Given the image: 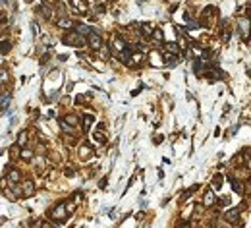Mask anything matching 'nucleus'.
Returning <instances> with one entry per match:
<instances>
[{
	"label": "nucleus",
	"instance_id": "nucleus-14",
	"mask_svg": "<svg viewBox=\"0 0 251 228\" xmlns=\"http://www.w3.org/2000/svg\"><path fill=\"white\" fill-rule=\"evenodd\" d=\"M10 99H12L10 95H2V97H0V108H6L8 102H10Z\"/></svg>",
	"mask_w": 251,
	"mask_h": 228
},
{
	"label": "nucleus",
	"instance_id": "nucleus-17",
	"mask_svg": "<svg viewBox=\"0 0 251 228\" xmlns=\"http://www.w3.org/2000/svg\"><path fill=\"white\" fill-rule=\"evenodd\" d=\"M153 39H155V41H162V39H164V37H162V31H161V29H155V31H153Z\"/></svg>",
	"mask_w": 251,
	"mask_h": 228
},
{
	"label": "nucleus",
	"instance_id": "nucleus-22",
	"mask_svg": "<svg viewBox=\"0 0 251 228\" xmlns=\"http://www.w3.org/2000/svg\"><path fill=\"white\" fill-rule=\"evenodd\" d=\"M25 139H27V135H25V132H21V133H19V137H18V147H19L21 143H23Z\"/></svg>",
	"mask_w": 251,
	"mask_h": 228
},
{
	"label": "nucleus",
	"instance_id": "nucleus-12",
	"mask_svg": "<svg viewBox=\"0 0 251 228\" xmlns=\"http://www.w3.org/2000/svg\"><path fill=\"white\" fill-rule=\"evenodd\" d=\"M58 25H60V27H64V29H70V27H72V21L68 19V18H62V19L58 21Z\"/></svg>",
	"mask_w": 251,
	"mask_h": 228
},
{
	"label": "nucleus",
	"instance_id": "nucleus-23",
	"mask_svg": "<svg viewBox=\"0 0 251 228\" xmlns=\"http://www.w3.org/2000/svg\"><path fill=\"white\" fill-rule=\"evenodd\" d=\"M95 139H97V141H102V143H105V135H102V133H95Z\"/></svg>",
	"mask_w": 251,
	"mask_h": 228
},
{
	"label": "nucleus",
	"instance_id": "nucleus-18",
	"mask_svg": "<svg viewBox=\"0 0 251 228\" xmlns=\"http://www.w3.org/2000/svg\"><path fill=\"white\" fill-rule=\"evenodd\" d=\"M186 19H187V21H189V23H187V27H189V29H197V27H199V23H197V21H191V19H189V16H187V14H186Z\"/></svg>",
	"mask_w": 251,
	"mask_h": 228
},
{
	"label": "nucleus",
	"instance_id": "nucleus-20",
	"mask_svg": "<svg viewBox=\"0 0 251 228\" xmlns=\"http://www.w3.org/2000/svg\"><path fill=\"white\" fill-rule=\"evenodd\" d=\"M232 180V186H234V191H238V193H242V188H239V182L236 180V178H230Z\"/></svg>",
	"mask_w": 251,
	"mask_h": 228
},
{
	"label": "nucleus",
	"instance_id": "nucleus-16",
	"mask_svg": "<svg viewBox=\"0 0 251 228\" xmlns=\"http://www.w3.org/2000/svg\"><path fill=\"white\" fill-rule=\"evenodd\" d=\"M19 170H10V180H12V182H18L19 180Z\"/></svg>",
	"mask_w": 251,
	"mask_h": 228
},
{
	"label": "nucleus",
	"instance_id": "nucleus-5",
	"mask_svg": "<svg viewBox=\"0 0 251 228\" xmlns=\"http://www.w3.org/2000/svg\"><path fill=\"white\" fill-rule=\"evenodd\" d=\"M239 213H242V207H236V209H232V211H228V213H226V220L236 222L238 216H239Z\"/></svg>",
	"mask_w": 251,
	"mask_h": 228
},
{
	"label": "nucleus",
	"instance_id": "nucleus-21",
	"mask_svg": "<svg viewBox=\"0 0 251 228\" xmlns=\"http://www.w3.org/2000/svg\"><path fill=\"white\" fill-rule=\"evenodd\" d=\"M213 184H214V188H220V184H222V176H220V174H216V176H214V180H213Z\"/></svg>",
	"mask_w": 251,
	"mask_h": 228
},
{
	"label": "nucleus",
	"instance_id": "nucleus-8",
	"mask_svg": "<svg viewBox=\"0 0 251 228\" xmlns=\"http://www.w3.org/2000/svg\"><path fill=\"white\" fill-rule=\"evenodd\" d=\"M203 72V60H193V74Z\"/></svg>",
	"mask_w": 251,
	"mask_h": 228
},
{
	"label": "nucleus",
	"instance_id": "nucleus-15",
	"mask_svg": "<svg viewBox=\"0 0 251 228\" xmlns=\"http://www.w3.org/2000/svg\"><path fill=\"white\" fill-rule=\"evenodd\" d=\"M197 189H199V186H197V184H195V186H191V188H189V189L184 193V197H182V201H184V199H187V197L191 195V193H193V191H197Z\"/></svg>",
	"mask_w": 251,
	"mask_h": 228
},
{
	"label": "nucleus",
	"instance_id": "nucleus-11",
	"mask_svg": "<svg viewBox=\"0 0 251 228\" xmlns=\"http://www.w3.org/2000/svg\"><path fill=\"white\" fill-rule=\"evenodd\" d=\"M43 18H44V19H50V18H52V12H50V6H47V4L43 6Z\"/></svg>",
	"mask_w": 251,
	"mask_h": 228
},
{
	"label": "nucleus",
	"instance_id": "nucleus-10",
	"mask_svg": "<svg viewBox=\"0 0 251 228\" xmlns=\"http://www.w3.org/2000/svg\"><path fill=\"white\" fill-rule=\"evenodd\" d=\"M164 62H166V66H170V68H174L176 66V58H172V56H170V54H164Z\"/></svg>",
	"mask_w": 251,
	"mask_h": 228
},
{
	"label": "nucleus",
	"instance_id": "nucleus-26",
	"mask_svg": "<svg viewBox=\"0 0 251 228\" xmlns=\"http://www.w3.org/2000/svg\"><path fill=\"white\" fill-rule=\"evenodd\" d=\"M99 186H100V188H105V186H106V178H102V180L99 182Z\"/></svg>",
	"mask_w": 251,
	"mask_h": 228
},
{
	"label": "nucleus",
	"instance_id": "nucleus-4",
	"mask_svg": "<svg viewBox=\"0 0 251 228\" xmlns=\"http://www.w3.org/2000/svg\"><path fill=\"white\" fill-rule=\"evenodd\" d=\"M21 188H23V195H33V193H35V184H33V182L31 180H27V182H23V186H21Z\"/></svg>",
	"mask_w": 251,
	"mask_h": 228
},
{
	"label": "nucleus",
	"instance_id": "nucleus-9",
	"mask_svg": "<svg viewBox=\"0 0 251 228\" xmlns=\"http://www.w3.org/2000/svg\"><path fill=\"white\" fill-rule=\"evenodd\" d=\"M10 47H12V44H10V41H2V43H0V54H6V52L10 50Z\"/></svg>",
	"mask_w": 251,
	"mask_h": 228
},
{
	"label": "nucleus",
	"instance_id": "nucleus-19",
	"mask_svg": "<svg viewBox=\"0 0 251 228\" xmlns=\"http://www.w3.org/2000/svg\"><path fill=\"white\" fill-rule=\"evenodd\" d=\"M64 122H66V124H72V126H74V124H77V118H75V116H72V114H68Z\"/></svg>",
	"mask_w": 251,
	"mask_h": 228
},
{
	"label": "nucleus",
	"instance_id": "nucleus-25",
	"mask_svg": "<svg viewBox=\"0 0 251 228\" xmlns=\"http://www.w3.org/2000/svg\"><path fill=\"white\" fill-rule=\"evenodd\" d=\"M6 77H8V74L4 70H0V79H6Z\"/></svg>",
	"mask_w": 251,
	"mask_h": 228
},
{
	"label": "nucleus",
	"instance_id": "nucleus-24",
	"mask_svg": "<svg viewBox=\"0 0 251 228\" xmlns=\"http://www.w3.org/2000/svg\"><path fill=\"white\" fill-rule=\"evenodd\" d=\"M21 157H23V158H31L33 153H31V151H23V153H21Z\"/></svg>",
	"mask_w": 251,
	"mask_h": 228
},
{
	"label": "nucleus",
	"instance_id": "nucleus-13",
	"mask_svg": "<svg viewBox=\"0 0 251 228\" xmlns=\"http://www.w3.org/2000/svg\"><path fill=\"white\" fill-rule=\"evenodd\" d=\"M93 122H95L93 114H87V116L83 118V126H85V130H87V128H89V126H91V124H93Z\"/></svg>",
	"mask_w": 251,
	"mask_h": 228
},
{
	"label": "nucleus",
	"instance_id": "nucleus-28",
	"mask_svg": "<svg viewBox=\"0 0 251 228\" xmlns=\"http://www.w3.org/2000/svg\"><path fill=\"white\" fill-rule=\"evenodd\" d=\"M182 228H189V224H187V222H186V224H184V226H182Z\"/></svg>",
	"mask_w": 251,
	"mask_h": 228
},
{
	"label": "nucleus",
	"instance_id": "nucleus-3",
	"mask_svg": "<svg viewBox=\"0 0 251 228\" xmlns=\"http://www.w3.org/2000/svg\"><path fill=\"white\" fill-rule=\"evenodd\" d=\"M131 50L128 49V47H126V49H122V50H118L116 52V56H118V60L120 62H124V64H130V60H131Z\"/></svg>",
	"mask_w": 251,
	"mask_h": 228
},
{
	"label": "nucleus",
	"instance_id": "nucleus-1",
	"mask_svg": "<svg viewBox=\"0 0 251 228\" xmlns=\"http://www.w3.org/2000/svg\"><path fill=\"white\" fill-rule=\"evenodd\" d=\"M64 44H68V47H77V49H81V47H85V43H87V39L83 37V35H79L77 31H72V33H66L64 35Z\"/></svg>",
	"mask_w": 251,
	"mask_h": 228
},
{
	"label": "nucleus",
	"instance_id": "nucleus-6",
	"mask_svg": "<svg viewBox=\"0 0 251 228\" xmlns=\"http://www.w3.org/2000/svg\"><path fill=\"white\" fill-rule=\"evenodd\" d=\"M50 215L54 216V219H64V216L68 215V209H64V205H58V207H56Z\"/></svg>",
	"mask_w": 251,
	"mask_h": 228
},
{
	"label": "nucleus",
	"instance_id": "nucleus-2",
	"mask_svg": "<svg viewBox=\"0 0 251 228\" xmlns=\"http://www.w3.org/2000/svg\"><path fill=\"white\" fill-rule=\"evenodd\" d=\"M89 44H91V49H95V50H99L102 47V39H100V31L99 29L89 33Z\"/></svg>",
	"mask_w": 251,
	"mask_h": 228
},
{
	"label": "nucleus",
	"instance_id": "nucleus-7",
	"mask_svg": "<svg viewBox=\"0 0 251 228\" xmlns=\"http://www.w3.org/2000/svg\"><path fill=\"white\" fill-rule=\"evenodd\" d=\"M164 49H166L170 54H180V52H182L178 43H166V44H164Z\"/></svg>",
	"mask_w": 251,
	"mask_h": 228
},
{
	"label": "nucleus",
	"instance_id": "nucleus-29",
	"mask_svg": "<svg viewBox=\"0 0 251 228\" xmlns=\"http://www.w3.org/2000/svg\"><path fill=\"white\" fill-rule=\"evenodd\" d=\"M27 2H33V0H27Z\"/></svg>",
	"mask_w": 251,
	"mask_h": 228
},
{
	"label": "nucleus",
	"instance_id": "nucleus-27",
	"mask_svg": "<svg viewBox=\"0 0 251 228\" xmlns=\"http://www.w3.org/2000/svg\"><path fill=\"white\" fill-rule=\"evenodd\" d=\"M97 10H99V12H106V6H105V4H100Z\"/></svg>",
	"mask_w": 251,
	"mask_h": 228
}]
</instances>
